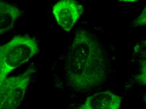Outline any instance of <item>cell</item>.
<instances>
[{
  "label": "cell",
  "mask_w": 146,
  "mask_h": 109,
  "mask_svg": "<svg viewBox=\"0 0 146 109\" xmlns=\"http://www.w3.org/2000/svg\"><path fill=\"white\" fill-rule=\"evenodd\" d=\"M35 72L31 66L19 75L0 80V109H17L25 98L31 75Z\"/></svg>",
  "instance_id": "cell-3"
},
{
  "label": "cell",
  "mask_w": 146,
  "mask_h": 109,
  "mask_svg": "<svg viewBox=\"0 0 146 109\" xmlns=\"http://www.w3.org/2000/svg\"><path fill=\"white\" fill-rule=\"evenodd\" d=\"M23 12L16 6L1 1H0V34L2 35L14 28L17 19Z\"/></svg>",
  "instance_id": "cell-6"
},
{
  "label": "cell",
  "mask_w": 146,
  "mask_h": 109,
  "mask_svg": "<svg viewBox=\"0 0 146 109\" xmlns=\"http://www.w3.org/2000/svg\"><path fill=\"white\" fill-rule=\"evenodd\" d=\"M122 98L110 91L98 92L88 96L76 109H119Z\"/></svg>",
  "instance_id": "cell-5"
},
{
  "label": "cell",
  "mask_w": 146,
  "mask_h": 109,
  "mask_svg": "<svg viewBox=\"0 0 146 109\" xmlns=\"http://www.w3.org/2000/svg\"><path fill=\"white\" fill-rule=\"evenodd\" d=\"M84 10L82 5L73 0H61L52 7V13L57 23L66 32L71 30Z\"/></svg>",
  "instance_id": "cell-4"
},
{
  "label": "cell",
  "mask_w": 146,
  "mask_h": 109,
  "mask_svg": "<svg viewBox=\"0 0 146 109\" xmlns=\"http://www.w3.org/2000/svg\"><path fill=\"white\" fill-rule=\"evenodd\" d=\"M131 24L133 27L146 26V5L140 15L134 19Z\"/></svg>",
  "instance_id": "cell-8"
},
{
  "label": "cell",
  "mask_w": 146,
  "mask_h": 109,
  "mask_svg": "<svg viewBox=\"0 0 146 109\" xmlns=\"http://www.w3.org/2000/svg\"><path fill=\"white\" fill-rule=\"evenodd\" d=\"M65 66L67 83L78 92L99 87L109 76V61L104 47L92 33L83 29L75 33Z\"/></svg>",
  "instance_id": "cell-1"
},
{
  "label": "cell",
  "mask_w": 146,
  "mask_h": 109,
  "mask_svg": "<svg viewBox=\"0 0 146 109\" xmlns=\"http://www.w3.org/2000/svg\"><path fill=\"white\" fill-rule=\"evenodd\" d=\"M39 53L35 39L27 35L15 36L0 47V80Z\"/></svg>",
  "instance_id": "cell-2"
},
{
  "label": "cell",
  "mask_w": 146,
  "mask_h": 109,
  "mask_svg": "<svg viewBox=\"0 0 146 109\" xmlns=\"http://www.w3.org/2000/svg\"><path fill=\"white\" fill-rule=\"evenodd\" d=\"M135 80L141 85L146 87V57L141 59L140 62L139 70Z\"/></svg>",
  "instance_id": "cell-7"
},
{
  "label": "cell",
  "mask_w": 146,
  "mask_h": 109,
  "mask_svg": "<svg viewBox=\"0 0 146 109\" xmlns=\"http://www.w3.org/2000/svg\"><path fill=\"white\" fill-rule=\"evenodd\" d=\"M144 101H145V102L146 104V93L145 94V96H144Z\"/></svg>",
  "instance_id": "cell-9"
}]
</instances>
